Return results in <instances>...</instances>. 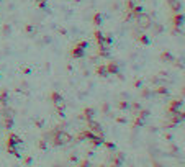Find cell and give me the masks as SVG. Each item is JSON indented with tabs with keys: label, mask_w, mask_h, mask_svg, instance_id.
<instances>
[{
	"label": "cell",
	"mask_w": 185,
	"mask_h": 167,
	"mask_svg": "<svg viewBox=\"0 0 185 167\" xmlns=\"http://www.w3.org/2000/svg\"><path fill=\"white\" fill-rule=\"evenodd\" d=\"M152 93H157V95H167L169 90L166 89L164 85H161V87H157V89H154V90H152Z\"/></svg>",
	"instance_id": "ffe728a7"
},
{
	"label": "cell",
	"mask_w": 185,
	"mask_h": 167,
	"mask_svg": "<svg viewBox=\"0 0 185 167\" xmlns=\"http://www.w3.org/2000/svg\"><path fill=\"white\" fill-rule=\"evenodd\" d=\"M15 115V112L12 110V108H7L5 105H3V110H2V117L5 118V117H13Z\"/></svg>",
	"instance_id": "7402d4cb"
},
{
	"label": "cell",
	"mask_w": 185,
	"mask_h": 167,
	"mask_svg": "<svg viewBox=\"0 0 185 167\" xmlns=\"http://www.w3.org/2000/svg\"><path fill=\"white\" fill-rule=\"evenodd\" d=\"M77 46H80L82 49H87V48H89V43H87V41H80Z\"/></svg>",
	"instance_id": "e575fe53"
},
{
	"label": "cell",
	"mask_w": 185,
	"mask_h": 167,
	"mask_svg": "<svg viewBox=\"0 0 185 167\" xmlns=\"http://www.w3.org/2000/svg\"><path fill=\"white\" fill-rule=\"evenodd\" d=\"M87 129H89V131H92L94 134L102 136V138H103V129H102V125H100L98 121H95L94 118H92V120H87Z\"/></svg>",
	"instance_id": "3957f363"
},
{
	"label": "cell",
	"mask_w": 185,
	"mask_h": 167,
	"mask_svg": "<svg viewBox=\"0 0 185 167\" xmlns=\"http://www.w3.org/2000/svg\"><path fill=\"white\" fill-rule=\"evenodd\" d=\"M133 18H134V17H133V13H131V12H126V13H125V17H123L125 21H130V20H133Z\"/></svg>",
	"instance_id": "1f68e13d"
},
{
	"label": "cell",
	"mask_w": 185,
	"mask_h": 167,
	"mask_svg": "<svg viewBox=\"0 0 185 167\" xmlns=\"http://www.w3.org/2000/svg\"><path fill=\"white\" fill-rule=\"evenodd\" d=\"M25 164L30 165V164H31V157H25Z\"/></svg>",
	"instance_id": "ab89813d"
},
{
	"label": "cell",
	"mask_w": 185,
	"mask_h": 167,
	"mask_svg": "<svg viewBox=\"0 0 185 167\" xmlns=\"http://www.w3.org/2000/svg\"><path fill=\"white\" fill-rule=\"evenodd\" d=\"M143 10H144V8H143L141 5H136V7H134V8L131 10V13H133V17H136V15H139V13L143 12Z\"/></svg>",
	"instance_id": "d4e9b609"
},
{
	"label": "cell",
	"mask_w": 185,
	"mask_h": 167,
	"mask_svg": "<svg viewBox=\"0 0 185 167\" xmlns=\"http://www.w3.org/2000/svg\"><path fill=\"white\" fill-rule=\"evenodd\" d=\"M105 67H106V70H108V76H116L120 72V67H118L116 62H108Z\"/></svg>",
	"instance_id": "52a82bcc"
},
{
	"label": "cell",
	"mask_w": 185,
	"mask_h": 167,
	"mask_svg": "<svg viewBox=\"0 0 185 167\" xmlns=\"http://www.w3.org/2000/svg\"><path fill=\"white\" fill-rule=\"evenodd\" d=\"M167 3L174 12H180L182 10V2H179V0H167Z\"/></svg>",
	"instance_id": "8fae6325"
},
{
	"label": "cell",
	"mask_w": 185,
	"mask_h": 167,
	"mask_svg": "<svg viewBox=\"0 0 185 167\" xmlns=\"http://www.w3.org/2000/svg\"><path fill=\"white\" fill-rule=\"evenodd\" d=\"M118 108L120 110H130V103L128 102H118Z\"/></svg>",
	"instance_id": "484cf974"
},
{
	"label": "cell",
	"mask_w": 185,
	"mask_h": 167,
	"mask_svg": "<svg viewBox=\"0 0 185 167\" xmlns=\"http://www.w3.org/2000/svg\"><path fill=\"white\" fill-rule=\"evenodd\" d=\"M151 31H152V36H159L161 33H164V26L161 23H151Z\"/></svg>",
	"instance_id": "9c48e42d"
},
{
	"label": "cell",
	"mask_w": 185,
	"mask_h": 167,
	"mask_svg": "<svg viewBox=\"0 0 185 167\" xmlns=\"http://www.w3.org/2000/svg\"><path fill=\"white\" fill-rule=\"evenodd\" d=\"M116 121H118V123H126V120H125V118H116Z\"/></svg>",
	"instance_id": "b9f144b4"
},
{
	"label": "cell",
	"mask_w": 185,
	"mask_h": 167,
	"mask_svg": "<svg viewBox=\"0 0 185 167\" xmlns=\"http://www.w3.org/2000/svg\"><path fill=\"white\" fill-rule=\"evenodd\" d=\"M34 123H36V126H38V128H43V120H36Z\"/></svg>",
	"instance_id": "74e56055"
},
{
	"label": "cell",
	"mask_w": 185,
	"mask_h": 167,
	"mask_svg": "<svg viewBox=\"0 0 185 167\" xmlns=\"http://www.w3.org/2000/svg\"><path fill=\"white\" fill-rule=\"evenodd\" d=\"M130 110H131V115H136L141 110V103H139V102H134V103L130 105Z\"/></svg>",
	"instance_id": "d6986e66"
},
{
	"label": "cell",
	"mask_w": 185,
	"mask_h": 167,
	"mask_svg": "<svg viewBox=\"0 0 185 167\" xmlns=\"http://www.w3.org/2000/svg\"><path fill=\"white\" fill-rule=\"evenodd\" d=\"M38 148H39L41 151H46V149H48V144H46V141H44V139H41V141L38 143Z\"/></svg>",
	"instance_id": "f1b7e54d"
},
{
	"label": "cell",
	"mask_w": 185,
	"mask_h": 167,
	"mask_svg": "<svg viewBox=\"0 0 185 167\" xmlns=\"http://www.w3.org/2000/svg\"><path fill=\"white\" fill-rule=\"evenodd\" d=\"M136 39L141 43V44H146V46L149 44V43H151V39H149L146 34H136Z\"/></svg>",
	"instance_id": "2e32d148"
},
{
	"label": "cell",
	"mask_w": 185,
	"mask_h": 167,
	"mask_svg": "<svg viewBox=\"0 0 185 167\" xmlns=\"http://www.w3.org/2000/svg\"><path fill=\"white\" fill-rule=\"evenodd\" d=\"M89 164H90L89 161H80V162H79V165H82V167H85V165H89Z\"/></svg>",
	"instance_id": "f35d334b"
},
{
	"label": "cell",
	"mask_w": 185,
	"mask_h": 167,
	"mask_svg": "<svg viewBox=\"0 0 185 167\" xmlns=\"http://www.w3.org/2000/svg\"><path fill=\"white\" fill-rule=\"evenodd\" d=\"M95 72H97V76H100V77H108V70H106L105 66H97Z\"/></svg>",
	"instance_id": "5bb4252c"
},
{
	"label": "cell",
	"mask_w": 185,
	"mask_h": 167,
	"mask_svg": "<svg viewBox=\"0 0 185 167\" xmlns=\"http://www.w3.org/2000/svg\"><path fill=\"white\" fill-rule=\"evenodd\" d=\"M7 144H13V146H20L21 144V138L15 133H10L8 138H7Z\"/></svg>",
	"instance_id": "5b68a950"
},
{
	"label": "cell",
	"mask_w": 185,
	"mask_h": 167,
	"mask_svg": "<svg viewBox=\"0 0 185 167\" xmlns=\"http://www.w3.org/2000/svg\"><path fill=\"white\" fill-rule=\"evenodd\" d=\"M7 102H8V90H2L0 92V103L7 105Z\"/></svg>",
	"instance_id": "ac0fdd59"
},
{
	"label": "cell",
	"mask_w": 185,
	"mask_h": 167,
	"mask_svg": "<svg viewBox=\"0 0 185 167\" xmlns=\"http://www.w3.org/2000/svg\"><path fill=\"white\" fill-rule=\"evenodd\" d=\"M84 54H85V49H82L80 46H75V48L70 49V56L75 57V59H80V57H84Z\"/></svg>",
	"instance_id": "ba28073f"
},
{
	"label": "cell",
	"mask_w": 185,
	"mask_h": 167,
	"mask_svg": "<svg viewBox=\"0 0 185 167\" xmlns=\"http://www.w3.org/2000/svg\"><path fill=\"white\" fill-rule=\"evenodd\" d=\"M134 20H136V25L141 28V30H147V28L151 26V23H152L151 15H147V13H144V12H141L139 15H136Z\"/></svg>",
	"instance_id": "6da1fadb"
},
{
	"label": "cell",
	"mask_w": 185,
	"mask_h": 167,
	"mask_svg": "<svg viewBox=\"0 0 185 167\" xmlns=\"http://www.w3.org/2000/svg\"><path fill=\"white\" fill-rule=\"evenodd\" d=\"M102 15H100V13H95V15H94V25L95 26H100L102 25Z\"/></svg>",
	"instance_id": "603a6c76"
},
{
	"label": "cell",
	"mask_w": 185,
	"mask_h": 167,
	"mask_svg": "<svg viewBox=\"0 0 185 167\" xmlns=\"http://www.w3.org/2000/svg\"><path fill=\"white\" fill-rule=\"evenodd\" d=\"M167 113L172 115V113H185L183 112V100H172L170 105L167 107Z\"/></svg>",
	"instance_id": "7a4b0ae2"
},
{
	"label": "cell",
	"mask_w": 185,
	"mask_h": 167,
	"mask_svg": "<svg viewBox=\"0 0 185 167\" xmlns=\"http://www.w3.org/2000/svg\"><path fill=\"white\" fill-rule=\"evenodd\" d=\"M183 13H179V12H175V17L172 18V25L174 26H182L183 25Z\"/></svg>",
	"instance_id": "30bf717a"
},
{
	"label": "cell",
	"mask_w": 185,
	"mask_h": 167,
	"mask_svg": "<svg viewBox=\"0 0 185 167\" xmlns=\"http://www.w3.org/2000/svg\"><path fill=\"white\" fill-rule=\"evenodd\" d=\"M69 161H70V162H77V156H75V154L69 156Z\"/></svg>",
	"instance_id": "d590c367"
},
{
	"label": "cell",
	"mask_w": 185,
	"mask_h": 167,
	"mask_svg": "<svg viewBox=\"0 0 185 167\" xmlns=\"http://www.w3.org/2000/svg\"><path fill=\"white\" fill-rule=\"evenodd\" d=\"M3 126L7 129H12L13 128V117H5L3 118Z\"/></svg>",
	"instance_id": "e0dca14e"
},
{
	"label": "cell",
	"mask_w": 185,
	"mask_h": 167,
	"mask_svg": "<svg viewBox=\"0 0 185 167\" xmlns=\"http://www.w3.org/2000/svg\"><path fill=\"white\" fill-rule=\"evenodd\" d=\"M139 126H143V120L136 117V120H134V123H133V128H139Z\"/></svg>",
	"instance_id": "f546056e"
},
{
	"label": "cell",
	"mask_w": 185,
	"mask_h": 167,
	"mask_svg": "<svg viewBox=\"0 0 185 167\" xmlns=\"http://www.w3.org/2000/svg\"><path fill=\"white\" fill-rule=\"evenodd\" d=\"M161 59L164 61V62H172L174 61V56L169 53V51H164V53L161 54Z\"/></svg>",
	"instance_id": "9a60e30c"
},
{
	"label": "cell",
	"mask_w": 185,
	"mask_h": 167,
	"mask_svg": "<svg viewBox=\"0 0 185 167\" xmlns=\"http://www.w3.org/2000/svg\"><path fill=\"white\" fill-rule=\"evenodd\" d=\"M26 33L34 34V33H36V28H34V26H31V25H28V26H26Z\"/></svg>",
	"instance_id": "d6a6232c"
},
{
	"label": "cell",
	"mask_w": 185,
	"mask_h": 167,
	"mask_svg": "<svg viewBox=\"0 0 185 167\" xmlns=\"http://www.w3.org/2000/svg\"><path fill=\"white\" fill-rule=\"evenodd\" d=\"M172 64L175 67H179V69H183V64H182V61H179V59H175L174 57V61H172Z\"/></svg>",
	"instance_id": "4dcf8cb0"
},
{
	"label": "cell",
	"mask_w": 185,
	"mask_h": 167,
	"mask_svg": "<svg viewBox=\"0 0 185 167\" xmlns=\"http://www.w3.org/2000/svg\"><path fill=\"white\" fill-rule=\"evenodd\" d=\"M51 100H53V103H54L56 107L61 108V110H64V108H66V103H64V98H62L61 93L53 92V93H51Z\"/></svg>",
	"instance_id": "277c9868"
},
{
	"label": "cell",
	"mask_w": 185,
	"mask_h": 167,
	"mask_svg": "<svg viewBox=\"0 0 185 167\" xmlns=\"http://www.w3.org/2000/svg\"><path fill=\"white\" fill-rule=\"evenodd\" d=\"M0 77H2V76H0Z\"/></svg>",
	"instance_id": "ee69618b"
},
{
	"label": "cell",
	"mask_w": 185,
	"mask_h": 167,
	"mask_svg": "<svg viewBox=\"0 0 185 167\" xmlns=\"http://www.w3.org/2000/svg\"><path fill=\"white\" fill-rule=\"evenodd\" d=\"M134 117H138V118H141V120H146L147 117H149V110H143V108H141V110L134 115Z\"/></svg>",
	"instance_id": "44dd1931"
},
{
	"label": "cell",
	"mask_w": 185,
	"mask_h": 167,
	"mask_svg": "<svg viewBox=\"0 0 185 167\" xmlns=\"http://www.w3.org/2000/svg\"><path fill=\"white\" fill-rule=\"evenodd\" d=\"M95 117V110L94 108H85V110L82 112V117L80 118H85V120H92Z\"/></svg>",
	"instance_id": "7c38bea8"
},
{
	"label": "cell",
	"mask_w": 185,
	"mask_h": 167,
	"mask_svg": "<svg viewBox=\"0 0 185 167\" xmlns=\"http://www.w3.org/2000/svg\"><path fill=\"white\" fill-rule=\"evenodd\" d=\"M23 72H25V74H30V72H31V70H30V69H28V67H23Z\"/></svg>",
	"instance_id": "7bdbcfd3"
},
{
	"label": "cell",
	"mask_w": 185,
	"mask_h": 167,
	"mask_svg": "<svg viewBox=\"0 0 185 167\" xmlns=\"http://www.w3.org/2000/svg\"><path fill=\"white\" fill-rule=\"evenodd\" d=\"M102 110H103L105 113H108V103H103V107H102Z\"/></svg>",
	"instance_id": "8d00e7d4"
},
{
	"label": "cell",
	"mask_w": 185,
	"mask_h": 167,
	"mask_svg": "<svg viewBox=\"0 0 185 167\" xmlns=\"http://www.w3.org/2000/svg\"><path fill=\"white\" fill-rule=\"evenodd\" d=\"M123 162H125V154L123 152H116V154L111 157V164L113 165H123Z\"/></svg>",
	"instance_id": "8992f818"
},
{
	"label": "cell",
	"mask_w": 185,
	"mask_h": 167,
	"mask_svg": "<svg viewBox=\"0 0 185 167\" xmlns=\"http://www.w3.org/2000/svg\"><path fill=\"white\" fill-rule=\"evenodd\" d=\"M102 146H105L106 149H110V151H115V149H116L115 143H110V141H103V144H102Z\"/></svg>",
	"instance_id": "cb8c5ba5"
},
{
	"label": "cell",
	"mask_w": 185,
	"mask_h": 167,
	"mask_svg": "<svg viewBox=\"0 0 185 167\" xmlns=\"http://www.w3.org/2000/svg\"><path fill=\"white\" fill-rule=\"evenodd\" d=\"M151 95H152V90H147V89H144L143 92H141V97H143V98H149Z\"/></svg>",
	"instance_id": "83f0119b"
},
{
	"label": "cell",
	"mask_w": 185,
	"mask_h": 167,
	"mask_svg": "<svg viewBox=\"0 0 185 167\" xmlns=\"http://www.w3.org/2000/svg\"><path fill=\"white\" fill-rule=\"evenodd\" d=\"M134 7H136V0H128V3H126V10L128 12H131Z\"/></svg>",
	"instance_id": "4316f807"
},
{
	"label": "cell",
	"mask_w": 185,
	"mask_h": 167,
	"mask_svg": "<svg viewBox=\"0 0 185 167\" xmlns=\"http://www.w3.org/2000/svg\"><path fill=\"white\" fill-rule=\"evenodd\" d=\"M141 85H143V82H141V81H136V82H134V87H141Z\"/></svg>",
	"instance_id": "60d3db41"
},
{
	"label": "cell",
	"mask_w": 185,
	"mask_h": 167,
	"mask_svg": "<svg viewBox=\"0 0 185 167\" xmlns=\"http://www.w3.org/2000/svg\"><path fill=\"white\" fill-rule=\"evenodd\" d=\"M38 7H39L41 10H46V7H48V5H46L44 0H38Z\"/></svg>",
	"instance_id": "836d02e7"
},
{
	"label": "cell",
	"mask_w": 185,
	"mask_h": 167,
	"mask_svg": "<svg viewBox=\"0 0 185 167\" xmlns=\"http://www.w3.org/2000/svg\"><path fill=\"white\" fill-rule=\"evenodd\" d=\"M7 151H8L12 156H15V157H21V154L17 149V146H13V144H7Z\"/></svg>",
	"instance_id": "4fadbf2b"
}]
</instances>
